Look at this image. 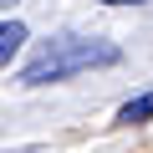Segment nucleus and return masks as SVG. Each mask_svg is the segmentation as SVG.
I'll list each match as a JSON object with an SVG mask.
<instances>
[{"instance_id":"f257e3e1","label":"nucleus","mask_w":153,"mask_h":153,"mask_svg":"<svg viewBox=\"0 0 153 153\" xmlns=\"http://www.w3.org/2000/svg\"><path fill=\"white\" fill-rule=\"evenodd\" d=\"M117 61V46L112 41H82V36H56L26 71L21 82L26 87H46V82H61L71 71H87V66H112Z\"/></svg>"},{"instance_id":"f03ea898","label":"nucleus","mask_w":153,"mask_h":153,"mask_svg":"<svg viewBox=\"0 0 153 153\" xmlns=\"http://www.w3.org/2000/svg\"><path fill=\"white\" fill-rule=\"evenodd\" d=\"M26 46V26L21 21H0V66H10V56Z\"/></svg>"},{"instance_id":"7ed1b4c3","label":"nucleus","mask_w":153,"mask_h":153,"mask_svg":"<svg viewBox=\"0 0 153 153\" xmlns=\"http://www.w3.org/2000/svg\"><path fill=\"white\" fill-rule=\"evenodd\" d=\"M148 117H153V92L133 97V102H128V107L117 112V123H128V128H133V123H148Z\"/></svg>"},{"instance_id":"20e7f679","label":"nucleus","mask_w":153,"mask_h":153,"mask_svg":"<svg viewBox=\"0 0 153 153\" xmlns=\"http://www.w3.org/2000/svg\"><path fill=\"white\" fill-rule=\"evenodd\" d=\"M107 5H138V0H107Z\"/></svg>"},{"instance_id":"39448f33","label":"nucleus","mask_w":153,"mask_h":153,"mask_svg":"<svg viewBox=\"0 0 153 153\" xmlns=\"http://www.w3.org/2000/svg\"><path fill=\"white\" fill-rule=\"evenodd\" d=\"M0 5H16V0H0Z\"/></svg>"}]
</instances>
